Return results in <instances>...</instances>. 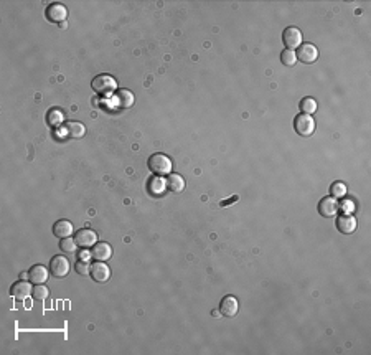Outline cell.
<instances>
[{
    "instance_id": "cell-11",
    "label": "cell",
    "mask_w": 371,
    "mask_h": 355,
    "mask_svg": "<svg viewBox=\"0 0 371 355\" xmlns=\"http://www.w3.org/2000/svg\"><path fill=\"white\" fill-rule=\"evenodd\" d=\"M237 310H239V302L234 298V296H226V298H223L221 302H220V312L226 317H233L237 314Z\"/></svg>"
},
{
    "instance_id": "cell-13",
    "label": "cell",
    "mask_w": 371,
    "mask_h": 355,
    "mask_svg": "<svg viewBox=\"0 0 371 355\" xmlns=\"http://www.w3.org/2000/svg\"><path fill=\"white\" fill-rule=\"evenodd\" d=\"M28 279L33 284H45L48 279V269L41 264H35L28 269Z\"/></svg>"
},
{
    "instance_id": "cell-12",
    "label": "cell",
    "mask_w": 371,
    "mask_h": 355,
    "mask_svg": "<svg viewBox=\"0 0 371 355\" xmlns=\"http://www.w3.org/2000/svg\"><path fill=\"white\" fill-rule=\"evenodd\" d=\"M91 278L96 283H106L111 278V269L107 264H104V261H98L91 264Z\"/></svg>"
},
{
    "instance_id": "cell-2",
    "label": "cell",
    "mask_w": 371,
    "mask_h": 355,
    "mask_svg": "<svg viewBox=\"0 0 371 355\" xmlns=\"http://www.w3.org/2000/svg\"><path fill=\"white\" fill-rule=\"evenodd\" d=\"M148 169L152 170L155 175H167L172 172V160L163 154H152L148 157Z\"/></svg>"
},
{
    "instance_id": "cell-22",
    "label": "cell",
    "mask_w": 371,
    "mask_h": 355,
    "mask_svg": "<svg viewBox=\"0 0 371 355\" xmlns=\"http://www.w3.org/2000/svg\"><path fill=\"white\" fill-rule=\"evenodd\" d=\"M299 108H300V113L302 114H309V116H312L317 111V108H318V105H317V101L314 99V98H303L302 101H300V105H299Z\"/></svg>"
},
{
    "instance_id": "cell-26",
    "label": "cell",
    "mask_w": 371,
    "mask_h": 355,
    "mask_svg": "<svg viewBox=\"0 0 371 355\" xmlns=\"http://www.w3.org/2000/svg\"><path fill=\"white\" fill-rule=\"evenodd\" d=\"M48 294H50L48 287L43 286V284H36L33 287V293H32V296H33L36 301H45V299L48 298Z\"/></svg>"
},
{
    "instance_id": "cell-16",
    "label": "cell",
    "mask_w": 371,
    "mask_h": 355,
    "mask_svg": "<svg viewBox=\"0 0 371 355\" xmlns=\"http://www.w3.org/2000/svg\"><path fill=\"white\" fill-rule=\"evenodd\" d=\"M74 233L73 223L68 220H58L56 223L53 225V235L58 236V238H70V236Z\"/></svg>"
},
{
    "instance_id": "cell-24",
    "label": "cell",
    "mask_w": 371,
    "mask_h": 355,
    "mask_svg": "<svg viewBox=\"0 0 371 355\" xmlns=\"http://www.w3.org/2000/svg\"><path fill=\"white\" fill-rule=\"evenodd\" d=\"M330 195L333 198H341L346 195V185L343 182H333L330 185Z\"/></svg>"
},
{
    "instance_id": "cell-1",
    "label": "cell",
    "mask_w": 371,
    "mask_h": 355,
    "mask_svg": "<svg viewBox=\"0 0 371 355\" xmlns=\"http://www.w3.org/2000/svg\"><path fill=\"white\" fill-rule=\"evenodd\" d=\"M91 86H93V90H94L96 94L109 96V94H113L116 91L117 83H116V79L113 76H109V75H98V76H94Z\"/></svg>"
},
{
    "instance_id": "cell-5",
    "label": "cell",
    "mask_w": 371,
    "mask_h": 355,
    "mask_svg": "<svg viewBox=\"0 0 371 355\" xmlns=\"http://www.w3.org/2000/svg\"><path fill=\"white\" fill-rule=\"evenodd\" d=\"M297 60H300L302 63H314L318 60V50L315 45H312V43H302V45L297 48Z\"/></svg>"
},
{
    "instance_id": "cell-9",
    "label": "cell",
    "mask_w": 371,
    "mask_h": 355,
    "mask_svg": "<svg viewBox=\"0 0 371 355\" xmlns=\"http://www.w3.org/2000/svg\"><path fill=\"white\" fill-rule=\"evenodd\" d=\"M32 293H33L32 284H30L28 281H24V279L17 281V283L12 284V287H10V296L13 299H17V301L27 299L28 296H32Z\"/></svg>"
},
{
    "instance_id": "cell-20",
    "label": "cell",
    "mask_w": 371,
    "mask_h": 355,
    "mask_svg": "<svg viewBox=\"0 0 371 355\" xmlns=\"http://www.w3.org/2000/svg\"><path fill=\"white\" fill-rule=\"evenodd\" d=\"M147 189L152 195H162L163 190L167 189V183L163 179H160V175H154V177H150V180L147 182Z\"/></svg>"
},
{
    "instance_id": "cell-7",
    "label": "cell",
    "mask_w": 371,
    "mask_h": 355,
    "mask_svg": "<svg viewBox=\"0 0 371 355\" xmlns=\"http://www.w3.org/2000/svg\"><path fill=\"white\" fill-rule=\"evenodd\" d=\"M50 271L55 278H64L70 273V261L64 256H55L50 261Z\"/></svg>"
},
{
    "instance_id": "cell-10",
    "label": "cell",
    "mask_w": 371,
    "mask_h": 355,
    "mask_svg": "<svg viewBox=\"0 0 371 355\" xmlns=\"http://www.w3.org/2000/svg\"><path fill=\"white\" fill-rule=\"evenodd\" d=\"M74 240H76L78 246L81 248H93L96 245V241H98V235H96L93 230H89V228H84V230H79L74 233Z\"/></svg>"
},
{
    "instance_id": "cell-3",
    "label": "cell",
    "mask_w": 371,
    "mask_h": 355,
    "mask_svg": "<svg viewBox=\"0 0 371 355\" xmlns=\"http://www.w3.org/2000/svg\"><path fill=\"white\" fill-rule=\"evenodd\" d=\"M294 129L295 132L299 136L302 137H309L314 134V131H315V121H314V117L309 116V114H299V116H295V119H294Z\"/></svg>"
},
{
    "instance_id": "cell-14",
    "label": "cell",
    "mask_w": 371,
    "mask_h": 355,
    "mask_svg": "<svg viewBox=\"0 0 371 355\" xmlns=\"http://www.w3.org/2000/svg\"><path fill=\"white\" fill-rule=\"evenodd\" d=\"M337 230L340 233H343V235H350L356 230V218L352 217V215H346V213H343V215H340L337 218Z\"/></svg>"
},
{
    "instance_id": "cell-23",
    "label": "cell",
    "mask_w": 371,
    "mask_h": 355,
    "mask_svg": "<svg viewBox=\"0 0 371 355\" xmlns=\"http://www.w3.org/2000/svg\"><path fill=\"white\" fill-rule=\"evenodd\" d=\"M59 248H61L63 253L73 255L74 251H76V248H78V243H76V240L70 236V238H63L61 241H59Z\"/></svg>"
},
{
    "instance_id": "cell-18",
    "label": "cell",
    "mask_w": 371,
    "mask_h": 355,
    "mask_svg": "<svg viewBox=\"0 0 371 355\" xmlns=\"http://www.w3.org/2000/svg\"><path fill=\"white\" fill-rule=\"evenodd\" d=\"M165 183H167V189L170 192H173V194H180V192L185 190V179L180 174H170Z\"/></svg>"
},
{
    "instance_id": "cell-17",
    "label": "cell",
    "mask_w": 371,
    "mask_h": 355,
    "mask_svg": "<svg viewBox=\"0 0 371 355\" xmlns=\"http://www.w3.org/2000/svg\"><path fill=\"white\" fill-rule=\"evenodd\" d=\"M64 134L70 139H81L86 134V128H84V124L76 122V121L66 122L64 124Z\"/></svg>"
},
{
    "instance_id": "cell-15",
    "label": "cell",
    "mask_w": 371,
    "mask_h": 355,
    "mask_svg": "<svg viewBox=\"0 0 371 355\" xmlns=\"http://www.w3.org/2000/svg\"><path fill=\"white\" fill-rule=\"evenodd\" d=\"M91 256L96 261H107L113 256V248L109 243H96L91 249Z\"/></svg>"
},
{
    "instance_id": "cell-25",
    "label": "cell",
    "mask_w": 371,
    "mask_h": 355,
    "mask_svg": "<svg viewBox=\"0 0 371 355\" xmlns=\"http://www.w3.org/2000/svg\"><path fill=\"white\" fill-rule=\"evenodd\" d=\"M280 61L284 63L286 66H294L295 65V61H297V56H295V53H294V50H284L280 53Z\"/></svg>"
},
{
    "instance_id": "cell-21",
    "label": "cell",
    "mask_w": 371,
    "mask_h": 355,
    "mask_svg": "<svg viewBox=\"0 0 371 355\" xmlns=\"http://www.w3.org/2000/svg\"><path fill=\"white\" fill-rule=\"evenodd\" d=\"M63 119H64V116L61 113V109H58V108H51L47 113V124L50 128H58V126L63 122Z\"/></svg>"
},
{
    "instance_id": "cell-4",
    "label": "cell",
    "mask_w": 371,
    "mask_h": 355,
    "mask_svg": "<svg viewBox=\"0 0 371 355\" xmlns=\"http://www.w3.org/2000/svg\"><path fill=\"white\" fill-rule=\"evenodd\" d=\"M45 15H47V20L51 22V24H64V20H68V9L63 4L55 2L47 7Z\"/></svg>"
},
{
    "instance_id": "cell-8",
    "label": "cell",
    "mask_w": 371,
    "mask_h": 355,
    "mask_svg": "<svg viewBox=\"0 0 371 355\" xmlns=\"http://www.w3.org/2000/svg\"><path fill=\"white\" fill-rule=\"evenodd\" d=\"M282 41L287 47V50H294L299 48L302 45V33L299 28L295 27H287L284 33H282Z\"/></svg>"
},
{
    "instance_id": "cell-19",
    "label": "cell",
    "mask_w": 371,
    "mask_h": 355,
    "mask_svg": "<svg viewBox=\"0 0 371 355\" xmlns=\"http://www.w3.org/2000/svg\"><path fill=\"white\" fill-rule=\"evenodd\" d=\"M116 101L122 109H129V108L134 106L136 98H134V93H130L129 90H119L116 93Z\"/></svg>"
},
{
    "instance_id": "cell-6",
    "label": "cell",
    "mask_w": 371,
    "mask_h": 355,
    "mask_svg": "<svg viewBox=\"0 0 371 355\" xmlns=\"http://www.w3.org/2000/svg\"><path fill=\"white\" fill-rule=\"evenodd\" d=\"M340 208V203L337 202V198H333L332 195L323 197L320 202H318V213L323 218H332L337 215V212Z\"/></svg>"
},
{
    "instance_id": "cell-27",
    "label": "cell",
    "mask_w": 371,
    "mask_h": 355,
    "mask_svg": "<svg viewBox=\"0 0 371 355\" xmlns=\"http://www.w3.org/2000/svg\"><path fill=\"white\" fill-rule=\"evenodd\" d=\"M76 271L79 273V275H91V263H89L88 260H79L76 263Z\"/></svg>"
}]
</instances>
